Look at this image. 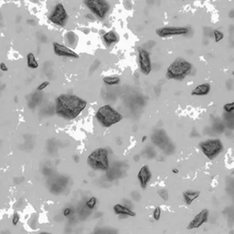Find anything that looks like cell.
I'll return each mask as SVG.
<instances>
[{"label": "cell", "mask_w": 234, "mask_h": 234, "mask_svg": "<svg viewBox=\"0 0 234 234\" xmlns=\"http://www.w3.org/2000/svg\"><path fill=\"white\" fill-rule=\"evenodd\" d=\"M222 120L228 130L234 131V112H224L222 115Z\"/></svg>", "instance_id": "obj_16"}, {"label": "cell", "mask_w": 234, "mask_h": 234, "mask_svg": "<svg viewBox=\"0 0 234 234\" xmlns=\"http://www.w3.org/2000/svg\"><path fill=\"white\" fill-rule=\"evenodd\" d=\"M72 214H73L72 208H64V210H63V216H64V217L69 218V217H71Z\"/></svg>", "instance_id": "obj_27"}, {"label": "cell", "mask_w": 234, "mask_h": 234, "mask_svg": "<svg viewBox=\"0 0 234 234\" xmlns=\"http://www.w3.org/2000/svg\"><path fill=\"white\" fill-rule=\"evenodd\" d=\"M138 61L140 71L145 75H148L151 72V60L147 51L140 48L138 49Z\"/></svg>", "instance_id": "obj_8"}, {"label": "cell", "mask_w": 234, "mask_h": 234, "mask_svg": "<svg viewBox=\"0 0 234 234\" xmlns=\"http://www.w3.org/2000/svg\"><path fill=\"white\" fill-rule=\"evenodd\" d=\"M232 75H233V76H234V71H233V72H232Z\"/></svg>", "instance_id": "obj_37"}, {"label": "cell", "mask_w": 234, "mask_h": 234, "mask_svg": "<svg viewBox=\"0 0 234 234\" xmlns=\"http://www.w3.org/2000/svg\"><path fill=\"white\" fill-rule=\"evenodd\" d=\"M49 84H50L49 82H42V83L38 87V91H42V90H44L47 86H48Z\"/></svg>", "instance_id": "obj_28"}, {"label": "cell", "mask_w": 234, "mask_h": 234, "mask_svg": "<svg viewBox=\"0 0 234 234\" xmlns=\"http://www.w3.org/2000/svg\"><path fill=\"white\" fill-rule=\"evenodd\" d=\"M157 193H158V195H159L164 200H165V201L168 200V192L167 189H160L157 191Z\"/></svg>", "instance_id": "obj_24"}, {"label": "cell", "mask_w": 234, "mask_h": 234, "mask_svg": "<svg viewBox=\"0 0 234 234\" xmlns=\"http://www.w3.org/2000/svg\"><path fill=\"white\" fill-rule=\"evenodd\" d=\"M225 134H226V136H227L228 138H233V137H234L233 132H232V131H229V130H228V131L225 133Z\"/></svg>", "instance_id": "obj_30"}, {"label": "cell", "mask_w": 234, "mask_h": 234, "mask_svg": "<svg viewBox=\"0 0 234 234\" xmlns=\"http://www.w3.org/2000/svg\"><path fill=\"white\" fill-rule=\"evenodd\" d=\"M229 35H232V34L234 33V25L229 26Z\"/></svg>", "instance_id": "obj_32"}, {"label": "cell", "mask_w": 234, "mask_h": 234, "mask_svg": "<svg viewBox=\"0 0 234 234\" xmlns=\"http://www.w3.org/2000/svg\"><path fill=\"white\" fill-rule=\"evenodd\" d=\"M53 51L54 53L60 57H68V58H73V59H78L80 57L79 54H77L75 51L58 42H53Z\"/></svg>", "instance_id": "obj_11"}, {"label": "cell", "mask_w": 234, "mask_h": 234, "mask_svg": "<svg viewBox=\"0 0 234 234\" xmlns=\"http://www.w3.org/2000/svg\"><path fill=\"white\" fill-rule=\"evenodd\" d=\"M95 117L103 127H110L123 120V116L110 105H103L97 111Z\"/></svg>", "instance_id": "obj_3"}, {"label": "cell", "mask_w": 234, "mask_h": 234, "mask_svg": "<svg viewBox=\"0 0 234 234\" xmlns=\"http://www.w3.org/2000/svg\"><path fill=\"white\" fill-rule=\"evenodd\" d=\"M226 126L223 123V120L220 119V118H216L215 122L213 123V130L215 133L218 134H222L225 130Z\"/></svg>", "instance_id": "obj_18"}, {"label": "cell", "mask_w": 234, "mask_h": 234, "mask_svg": "<svg viewBox=\"0 0 234 234\" xmlns=\"http://www.w3.org/2000/svg\"><path fill=\"white\" fill-rule=\"evenodd\" d=\"M146 136H144V137H143V140H142V141H143V142H145V140H146Z\"/></svg>", "instance_id": "obj_36"}, {"label": "cell", "mask_w": 234, "mask_h": 234, "mask_svg": "<svg viewBox=\"0 0 234 234\" xmlns=\"http://www.w3.org/2000/svg\"><path fill=\"white\" fill-rule=\"evenodd\" d=\"M108 234H115V233H112H112H108Z\"/></svg>", "instance_id": "obj_38"}, {"label": "cell", "mask_w": 234, "mask_h": 234, "mask_svg": "<svg viewBox=\"0 0 234 234\" xmlns=\"http://www.w3.org/2000/svg\"><path fill=\"white\" fill-rule=\"evenodd\" d=\"M84 4L87 8L101 19H103L110 9V6L108 2L103 0H86Z\"/></svg>", "instance_id": "obj_6"}, {"label": "cell", "mask_w": 234, "mask_h": 234, "mask_svg": "<svg viewBox=\"0 0 234 234\" xmlns=\"http://www.w3.org/2000/svg\"><path fill=\"white\" fill-rule=\"evenodd\" d=\"M213 38H214L215 42L219 43L220 41H221L224 38V33L221 30H220V29H214Z\"/></svg>", "instance_id": "obj_21"}, {"label": "cell", "mask_w": 234, "mask_h": 234, "mask_svg": "<svg viewBox=\"0 0 234 234\" xmlns=\"http://www.w3.org/2000/svg\"><path fill=\"white\" fill-rule=\"evenodd\" d=\"M200 195V192L198 190H186L183 192V199L186 205H191L192 202L197 199Z\"/></svg>", "instance_id": "obj_15"}, {"label": "cell", "mask_w": 234, "mask_h": 234, "mask_svg": "<svg viewBox=\"0 0 234 234\" xmlns=\"http://www.w3.org/2000/svg\"><path fill=\"white\" fill-rule=\"evenodd\" d=\"M189 32V29L185 28V27H166V28H162V29H157L155 31V33L161 38L186 35Z\"/></svg>", "instance_id": "obj_9"}, {"label": "cell", "mask_w": 234, "mask_h": 234, "mask_svg": "<svg viewBox=\"0 0 234 234\" xmlns=\"http://www.w3.org/2000/svg\"><path fill=\"white\" fill-rule=\"evenodd\" d=\"M0 69H1L2 72H8V67H6L4 62H1V64H0Z\"/></svg>", "instance_id": "obj_31"}, {"label": "cell", "mask_w": 234, "mask_h": 234, "mask_svg": "<svg viewBox=\"0 0 234 234\" xmlns=\"http://www.w3.org/2000/svg\"><path fill=\"white\" fill-rule=\"evenodd\" d=\"M27 62H28V67L30 69H37L38 67V62L37 61L35 55L33 53H29L27 55Z\"/></svg>", "instance_id": "obj_19"}, {"label": "cell", "mask_w": 234, "mask_h": 234, "mask_svg": "<svg viewBox=\"0 0 234 234\" xmlns=\"http://www.w3.org/2000/svg\"><path fill=\"white\" fill-rule=\"evenodd\" d=\"M229 17L230 18H233V19H234V8L231 9V10L229 12Z\"/></svg>", "instance_id": "obj_33"}, {"label": "cell", "mask_w": 234, "mask_h": 234, "mask_svg": "<svg viewBox=\"0 0 234 234\" xmlns=\"http://www.w3.org/2000/svg\"><path fill=\"white\" fill-rule=\"evenodd\" d=\"M87 102L73 94H60L56 99V112L64 119L72 120L84 110Z\"/></svg>", "instance_id": "obj_1"}, {"label": "cell", "mask_w": 234, "mask_h": 234, "mask_svg": "<svg viewBox=\"0 0 234 234\" xmlns=\"http://www.w3.org/2000/svg\"><path fill=\"white\" fill-rule=\"evenodd\" d=\"M160 218H161V208L156 207L153 211V219L155 220H159Z\"/></svg>", "instance_id": "obj_25"}, {"label": "cell", "mask_w": 234, "mask_h": 234, "mask_svg": "<svg viewBox=\"0 0 234 234\" xmlns=\"http://www.w3.org/2000/svg\"><path fill=\"white\" fill-rule=\"evenodd\" d=\"M227 89L228 90H232L233 89V81L231 79H229L227 81Z\"/></svg>", "instance_id": "obj_29"}, {"label": "cell", "mask_w": 234, "mask_h": 234, "mask_svg": "<svg viewBox=\"0 0 234 234\" xmlns=\"http://www.w3.org/2000/svg\"><path fill=\"white\" fill-rule=\"evenodd\" d=\"M50 21H51L53 24L63 27L67 23L68 20V14L66 9L64 8L62 4H58L54 8V10L49 17Z\"/></svg>", "instance_id": "obj_7"}, {"label": "cell", "mask_w": 234, "mask_h": 234, "mask_svg": "<svg viewBox=\"0 0 234 234\" xmlns=\"http://www.w3.org/2000/svg\"><path fill=\"white\" fill-rule=\"evenodd\" d=\"M211 91V85L209 83L206 82V83H202L198 85L192 91H191V95L192 96H206Z\"/></svg>", "instance_id": "obj_14"}, {"label": "cell", "mask_w": 234, "mask_h": 234, "mask_svg": "<svg viewBox=\"0 0 234 234\" xmlns=\"http://www.w3.org/2000/svg\"><path fill=\"white\" fill-rule=\"evenodd\" d=\"M172 172H173V173H178V170H177V169H173Z\"/></svg>", "instance_id": "obj_35"}, {"label": "cell", "mask_w": 234, "mask_h": 234, "mask_svg": "<svg viewBox=\"0 0 234 234\" xmlns=\"http://www.w3.org/2000/svg\"><path fill=\"white\" fill-rule=\"evenodd\" d=\"M138 181L140 183V186L143 189H146L147 184L151 178V172L148 168V166H143L142 168L139 170L138 175H137Z\"/></svg>", "instance_id": "obj_12"}, {"label": "cell", "mask_w": 234, "mask_h": 234, "mask_svg": "<svg viewBox=\"0 0 234 234\" xmlns=\"http://www.w3.org/2000/svg\"><path fill=\"white\" fill-rule=\"evenodd\" d=\"M87 163L93 170H108L109 159L107 150L105 148H97L93 150L88 156Z\"/></svg>", "instance_id": "obj_4"}, {"label": "cell", "mask_w": 234, "mask_h": 234, "mask_svg": "<svg viewBox=\"0 0 234 234\" xmlns=\"http://www.w3.org/2000/svg\"><path fill=\"white\" fill-rule=\"evenodd\" d=\"M224 112H234V101L230 103H227L223 105Z\"/></svg>", "instance_id": "obj_23"}, {"label": "cell", "mask_w": 234, "mask_h": 234, "mask_svg": "<svg viewBox=\"0 0 234 234\" xmlns=\"http://www.w3.org/2000/svg\"><path fill=\"white\" fill-rule=\"evenodd\" d=\"M113 211L116 215H121L125 217H134L136 214L134 211L123 204H116L113 206Z\"/></svg>", "instance_id": "obj_13"}, {"label": "cell", "mask_w": 234, "mask_h": 234, "mask_svg": "<svg viewBox=\"0 0 234 234\" xmlns=\"http://www.w3.org/2000/svg\"><path fill=\"white\" fill-rule=\"evenodd\" d=\"M199 148L208 159L213 160L224 151V144L219 138L207 139L199 143Z\"/></svg>", "instance_id": "obj_5"}, {"label": "cell", "mask_w": 234, "mask_h": 234, "mask_svg": "<svg viewBox=\"0 0 234 234\" xmlns=\"http://www.w3.org/2000/svg\"><path fill=\"white\" fill-rule=\"evenodd\" d=\"M96 204H97V199H96L95 197H91V198H90V199L87 200V202H86V208L91 210V209H93V208H95Z\"/></svg>", "instance_id": "obj_22"}, {"label": "cell", "mask_w": 234, "mask_h": 234, "mask_svg": "<svg viewBox=\"0 0 234 234\" xmlns=\"http://www.w3.org/2000/svg\"><path fill=\"white\" fill-rule=\"evenodd\" d=\"M103 39L107 46H110L112 43H116L119 40V36H118V34H116L113 30H112V31H109V32L105 33L103 36Z\"/></svg>", "instance_id": "obj_17"}, {"label": "cell", "mask_w": 234, "mask_h": 234, "mask_svg": "<svg viewBox=\"0 0 234 234\" xmlns=\"http://www.w3.org/2000/svg\"><path fill=\"white\" fill-rule=\"evenodd\" d=\"M192 71V64L183 58L176 59L167 71V78L170 80L182 81Z\"/></svg>", "instance_id": "obj_2"}, {"label": "cell", "mask_w": 234, "mask_h": 234, "mask_svg": "<svg viewBox=\"0 0 234 234\" xmlns=\"http://www.w3.org/2000/svg\"><path fill=\"white\" fill-rule=\"evenodd\" d=\"M103 82L107 85H116L119 83L120 79L119 77H116V76H108L103 78Z\"/></svg>", "instance_id": "obj_20"}, {"label": "cell", "mask_w": 234, "mask_h": 234, "mask_svg": "<svg viewBox=\"0 0 234 234\" xmlns=\"http://www.w3.org/2000/svg\"><path fill=\"white\" fill-rule=\"evenodd\" d=\"M208 216H209V211L208 209L204 208L202 209L200 212H199L194 219L189 222V224L186 227L188 229H199L200 228L203 224L207 223L208 220Z\"/></svg>", "instance_id": "obj_10"}, {"label": "cell", "mask_w": 234, "mask_h": 234, "mask_svg": "<svg viewBox=\"0 0 234 234\" xmlns=\"http://www.w3.org/2000/svg\"><path fill=\"white\" fill-rule=\"evenodd\" d=\"M19 220H20V216H19V214H18L17 212H15V213L13 214V217H12V224H13L14 226H17V223L19 222Z\"/></svg>", "instance_id": "obj_26"}, {"label": "cell", "mask_w": 234, "mask_h": 234, "mask_svg": "<svg viewBox=\"0 0 234 234\" xmlns=\"http://www.w3.org/2000/svg\"><path fill=\"white\" fill-rule=\"evenodd\" d=\"M37 234H52V233H51V232H48V231H41V232H38V233H37Z\"/></svg>", "instance_id": "obj_34"}]
</instances>
